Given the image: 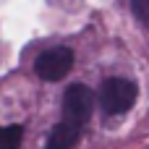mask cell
Segmentation results:
<instances>
[{
	"label": "cell",
	"mask_w": 149,
	"mask_h": 149,
	"mask_svg": "<svg viewBox=\"0 0 149 149\" xmlns=\"http://www.w3.org/2000/svg\"><path fill=\"white\" fill-rule=\"evenodd\" d=\"M136 97H139V86L123 76H110L100 86V107L105 115H123L126 110L134 107Z\"/></svg>",
	"instance_id": "1"
},
{
	"label": "cell",
	"mask_w": 149,
	"mask_h": 149,
	"mask_svg": "<svg viewBox=\"0 0 149 149\" xmlns=\"http://www.w3.org/2000/svg\"><path fill=\"white\" fill-rule=\"evenodd\" d=\"M73 68V50L65 47V45H58V47H47L37 55L34 60V73L42 79V81H63Z\"/></svg>",
	"instance_id": "2"
},
{
	"label": "cell",
	"mask_w": 149,
	"mask_h": 149,
	"mask_svg": "<svg viewBox=\"0 0 149 149\" xmlns=\"http://www.w3.org/2000/svg\"><path fill=\"white\" fill-rule=\"evenodd\" d=\"M94 113V92L86 84H71L63 92V120L86 126Z\"/></svg>",
	"instance_id": "3"
},
{
	"label": "cell",
	"mask_w": 149,
	"mask_h": 149,
	"mask_svg": "<svg viewBox=\"0 0 149 149\" xmlns=\"http://www.w3.org/2000/svg\"><path fill=\"white\" fill-rule=\"evenodd\" d=\"M79 139H81V126L71 120H60L47 134V149H73L79 144Z\"/></svg>",
	"instance_id": "4"
},
{
	"label": "cell",
	"mask_w": 149,
	"mask_h": 149,
	"mask_svg": "<svg viewBox=\"0 0 149 149\" xmlns=\"http://www.w3.org/2000/svg\"><path fill=\"white\" fill-rule=\"evenodd\" d=\"M24 144V126H3L0 128V149H21Z\"/></svg>",
	"instance_id": "5"
},
{
	"label": "cell",
	"mask_w": 149,
	"mask_h": 149,
	"mask_svg": "<svg viewBox=\"0 0 149 149\" xmlns=\"http://www.w3.org/2000/svg\"><path fill=\"white\" fill-rule=\"evenodd\" d=\"M131 10H134L136 21L149 29V0H131Z\"/></svg>",
	"instance_id": "6"
}]
</instances>
